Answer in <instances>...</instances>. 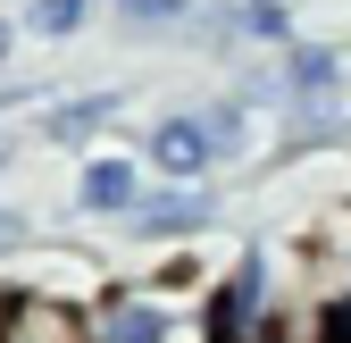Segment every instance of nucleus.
I'll use <instances>...</instances> for the list:
<instances>
[{
	"instance_id": "obj_1",
	"label": "nucleus",
	"mask_w": 351,
	"mask_h": 343,
	"mask_svg": "<svg viewBox=\"0 0 351 343\" xmlns=\"http://www.w3.org/2000/svg\"><path fill=\"white\" fill-rule=\"evenodd\" d=\"M176 335V310L159 293H117V302L93 318V343H167Z\"/></svg>"
},
{
	"instance_id": "obj_2",
	"label": "nucleus",
	"mask_w": 351,
	"mask_h": 343,
	"mask_svg": "<svg viewBox=\"0 0 351 343\" xmlns=\"http://www.w3.org/2000/svg\"><path fill=\"white\" fill-rule=\"evenodd\" d=\"M0 343H84V327L59 302H17L9 318H0Z\"/></svg>"
},
{
	"instance_id": "obj_3",
	"label": "nucleus",
	"mask_w": 351,
	"mask_h": 343,
	"mask_svg": "<svg viewBox=\"0 0 351 343\" xmlns=\"http://www.w3.org/2000/svg\"><path fill=\"white\" fill-rule=\"evenodd\" d=\"M75 201H84V209H134L143 185H134V167H125V159H93V167H84V185H75Z\"/></svg>"
},
{
	"instance_id": "obj_4",
	"label": "nucleus",
	"mask_w": 351,
	"mask_h": 343,
	"mask_svg": "<svg viewBox=\"0 0 351 343\" xmlns=\"http://www.w3.org/2000/svg\"><path fill=\"white\" fill-rule=\"evenodd\" d=\"M151 159L167 167V176H193V167L209 159V134H201V126H193V117H167V126H159V134H151Z\"/></svg>"
},
{
	"instance_id": "obj_5",
	"label": "nucleus",
	"mask_w": 351,
	"mask_h": 343,
	"mask_svg": "<svg viewBox=\"0 0 351 343\" xmlns=\"http://www.w3.org/2000/svg\"><path fill=\"white\" fill-rule=\"evenodd\" d=\"M101 117H109V93H101V101H67V109L51 117V134H59V143H84V134H93Z\"/></svg>"
},
{
	"instance_id": "obj_6",
	"label": "nucleus",
	"mask_w": 351,
	"mask_h": 343,
	"mask_svg": "<svg viewBox=\"0 0 351 343\" xmlns=\"http://www.w3.org/2000/svg\"><path fill=\"white\" fill-rule=\"evenodd\" d=\"M251 310H259V260H243L226 285V327H251Z\"/></svg>"
},
{
	"instance_id": "obj_7",
	"label": "nucleus",
	"mask_w": 351,
	"mask_h": 343,
	"mask_svg": "<svg viewBox=\"0 0 351 343\" xmlns=\"http://www.w3.org/2000/svg\"><path fill=\"white\" fill-rule=\"evenodd\" d=\"M201 218H209L201 193H184V201H151V209H143V226H159V235H167V226H201Z\"/></svg>"
},
{
	"instance_id": "obj_8",
	"label": "nucleus",
	"mask_w": 351,
	"mask_h": 343,
	"mask_svg": "<svg viewBox=\"0 0 351 343\" xmlns=\"http://www.w3.org/2000/svg\"><path fill=\"white\" fill-rule=\"evenodd\" d=\"M34 25H42V34H67V25H84V0H34Z\"/></svg>"
},
{
	"instance_id": "obj_9",
	"label": "nucleus",
	"mask_w": 351,
	"mask_h": 343,
	"mask_svg": "<svg viewBox=\"0 0 351 343\" xmlns=\"http://www.w3.org/2000/svg\"><path fill=\"white\" fill-rule=\"evenodd\" d=\"M293 84H301V93H326V84H335V59L326 51H301L293 59Z\"/></svg>"
},
{
	"instance_id": "obj_10",
	"label": "nucleus",
	"mask_w": 351,
	"mask_h": 343,
	"mask_svg": "<svg viewBox=\"0 0 351 343\" xmlns=\"http://www.w3.org/2000/svg\"><path fill=\"white\" fill-rule=\"evenodd\" d=\"M201 134H209V151H243V117H234V109H209Z\"/></svg>"
},
{
	"instance_id": "obj_11",
	"label": "nucleus",
	"mask_w": 351,
	"mask_h": 343,
	"mask_svg": "<svg viewBox=\"0 0 351 343\" xmlns=\"http://www.w3.org/2000/svg\"><path fill=\"white\" fill-rule=\"evenodd\" d=\"M117 9H125V17H143V25H159V17H184L193 0H117Z\"/></svg>"
},
{
	"instance_id": "obj_12",
	"label": "nucleus",
	"mask_w": 351,
	"mask_h": 343,
	"mask_svg": "<svg viewBox=\"0 0 351 343\" xmlns=\"http://www.w3.org/2000/svg\"><path fill=\"white\" fill-rule=\"evenodd\" d=\"M243 25H251V34H285V9H276V0H251Z\"/></svg>"
},
{
	"instance_id": "obj_13",
	"label": "nucleus",
	"mask_w": 351,
	"mask_h": 343,
	"mask_svg": "<svg viewBox=\"0 0 351 343\" xmlns=\"http://www.w3.org/2000/svg\"><path fill=\"white\" fill-rule=\"evenodd\" d=\"M9 243H25V218H9V209H0V251Z\"/></svg>"
},
{
	"instance_id": "obj_14",
	"label": "nucleus",
	"mask_w": 351,
	"mask_h": 343,
	"mask_svg": "<svg viewBox=\"0 0 351 343\" xmlns=\"http://www.w3.org/2000/svg\"><path fill=\"white\" fill-rule=\"evenodd\" d=\"M343 343H351V318H343Z\"/></svg>"
},
{
	"instance_id": "obj_15",
	"label": "nucleus",
	"mask_w": 351,
	"mask_h": 343,
	"mask_svg": "<svg viewBox=\"0 0 351 343\" xmlns=\"http://www.w3.org/2000/svg\"><path fill=\"white\" fill-rule=\"evenodd\" d=\"M0 51H9V34H0Z\"/></svg>"
}]
</instances>
